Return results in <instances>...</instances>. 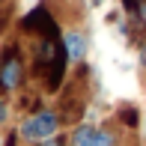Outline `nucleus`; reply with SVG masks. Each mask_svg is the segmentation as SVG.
Listing matches in <instances>:
<instances>
[{"instance_id":"f257e3e1","label":"nucleus","mask_w":146,"mask_h":146,"mask_svg":"<svg viewBox=\"0 0 146 146\" xmlns=\"http://www.w3.org/2000/svg\"><path fill=\"white\" fill-rule=\"evenodd\" d=\"M63 128V119H60V110L57 108H42L39 113H27L18 125V137L27 143H42V140H51V137L60 134Z\"/></svg>"},{"instance_id":"f03ea898","label":"nucleus","mask_w":146,"mask_h":146,"mask_svg":"<svg viewBox=\"0 0 146 146\" xmlns=\"http://www.w3.org/2000/svg\"><path fill=\"white\" fill-rule=\"evenodd\" d=\"M24 75H27V63H24L21 45L9 42L3 51H0V96L18 92L24 87Z\"/></svg>"},{"instance_id":"7ed1b4c3","label":"nucleus","mask_w":146,"mask_h":146,"mask_svg":"<svg viewBox=\"0 0 146 146\" xmlns=\"http://www.w3.org/2000/svg\"><path fill=\"white\" fill-rule=\"evenodd\" d=\"M21 30L30 33V36H36V39H42V36L60 39V36H63V33H60V27H57V21H54V15L48 12V6H45V3L33 6L27 15L21 18Z\"/></svg>"},{"instance_id":"20e7f679","label":"nucleus","mask_w":146,"mask_h":146,"mask_svg":"<svg viewBox=\"0 0 146 146\" xmlns=\"http://www.w3.org/2000/svg\"><path fill=\"white\" fill-rule=\"evenodd\" d=\"M60 42H63V51L69 57V63H84V57H87V36L81 30H66L60 36Z\"/></svg>"},{"instance_id":"39448f33","label":"nucleus","mask_w":146,"mask_h":146,"mask_svg":"<svg viewBox=\"0 0 146 146\" xmlns=\"http://www.w3.org/2000/svg\"><path fill=\"white\" fill-rule=\"evenodd\" d=\"M92 131H96V125L78 122V125H72V131H69V137H66V143H69V146H90Z\"/></svg>"},{"instance_id":"423d86ee","label":"nucleus","mask_w":146,"mask_h":146,"mask_svg":"<svg viewBox=\"0 0 146 146\" xmlns=\"http://www.w3.org/2000/svg\"><path fill=\"white\" fill-rule=\"evenodd\" d=\"M90 146H119V137H116V131L110 125H96Z\"/></svg>"},{"instance_id":"0eeeda50","label":"nucleus","mask_w":146,"mask_h":146,"mask_svg":"<svg viewBox=\"0 0 146 146\" xmlns=\"http://www.w3.org/2000/svg\"><path fill=\"white\" fill-rule=\"evenodd\" d=\"M116 116H119V122H122L128 131H137V128H140V110H137V108H131V104L119 108V113H116Z\"/></svg>"},{"instance_id":"6e6552de","label":"nucleus","mask_w":146,"mask_h":146,"mask_svg":"<svg viewBox=\"0 0 146 146\" xmlns=\"http://www.w3.org/2000/svg\"><path fill=\"white\" fill-rule=\"evenodd\" d=\"M6 119H9V102H6V96H0V128L6 125Z\"/></svg>"},{"instance_id":"1a4fd4ad","label":"nucleus","mask_w":146,"mask_h":146,"mask_svg":"<svg viewBox=\"0 0 146 146\" xmlns=\"http://www.w3.org/2000/svg\"><path fill=\"white\" fill-rule=\"evenodd\" d=\"M6 27H9V6H0V36Z\"/></svg>"},{"instance_id":"9d476101","label":"nucleus","mask_w":146,"mask_h":146,"mask_svg":"<svg viewBox=\"0 0 146 146\" xmlns=\"http://www.w3.org/2000/svg\"><path fill=\"white\" fill-rule=\"evenodd\" d=\"M137 6H140V0H122V9H125V15H134V12H137Z\"/></svg>"},{"instance_id":"9b49d317","label":"nucleus","mask_w":146,"mask_h":146,"mask_svg":"<svg viewBox=\"0 0 146 146\" xmlns=\"http://www.w3.org/2000/svg\"><path fill=\"white\" fill-rule=\"evenodd\" d=\"M42 146H69V143H66V137H51V140H42Z\"/></svg>"},{"instance_id":"f8f14e48","label":"nucleus","mask_w":146,"mask_h":146,"mask_svg":"<svg viewBox=\"0 0 146 146\" xmlns=\"http://www.w3.org/2000/svg\"><path fill=\"white\" fill-rule=\"evenodd\" d=\"M15 140H18V131H9V137H6V146H15Z\"/></svg>"},{"instance_id":"ddd939ff","label":"nucleus","mask_w":146,"mask_h":146,"mask_svg":"<svg viewBox=\"0 0 146 146\" xmlns=\"http://www.w3.org/2000/svg\"><path fill=\"white\" fill-rule=\"evenodd\" d=\"M140 66L146 69V42H143V48H140Z\"/></svg>"},{"instance_id":"4468645a","label":"nucleus","mask_w":146,"mask_h":146,"mask_svg":"<svg viewBox=\"0 0 146 146\" xmlns=\"http://www.w3.org/2000/svg\"><path fill=\"white\" fill-rule=\"evenodd\" d=\"M0 6H3V0H0Z\"/></svg>"}]
</instances>
